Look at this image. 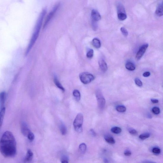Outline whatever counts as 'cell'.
<instances>
[{"label":"cell","mask_w":163,"mask_h":163,"mask_svg":"<svg viewBox=\"0 0 163 163\" xmlns=\"http://www.w3.org/2000/svg\"><path fill=\"white\" fill-rule=\"evenodd\" d=\"M151 101L154 104H156L159 102L158 100L156 99H151Z\"/></svg>","instance_id":"cell-37"},{"label":"cell","mask_w":163,"mask_h":163,"mask_svg":"<svg viewBox=\"0 0 163 163\" xmlns=\"http://www.w3.org/2000/svg\"><path fill=\"white\" fill-rule=\"evenodd\" d=\"M104 139L108 143L113 144L115 143V140L114 138L111 136H106L104 138Z\"/></svg>","instance_id":"cell-18"},{"label":"cell","mask_w":163,"mask_h":163,"mask_svg":"<svg viewBox=\"0 0 163 163\" xmlns=\"http://www.w3.org/2000/svg\"><path fill=\"white\" fill-rule=\"evenodd\" d=\"M83 120V116L81 113L78 114L75 119L73 125L75 130L78 132L81 133L83 131L82 125Z\"/></svg>","instance_id":"cell-3"},{"label":"cell","mask_w":163,"mask_h":163,"mask_svg":"<svg viewBox=\"0 0 163 163\" xmlns=\"http://www.w3.org/2000/svg\"><path fill=\"white\" fill-rule=\"evenodd\" d=\"M93 46L96 49H99L101 47V43L100 40L97 38L93 39L92 42Z\"/></svg>","instance_id":"cell-16"},{"label":"cell","mask_w":163,"mask_h":163,"mask_svg":"<svg viewBox=\"0 0 163 163\" xmlns=\"http://www.w3.org/2000/svg\"><path fill=\"white\" fill-rule=\"evenodd\" d=\"M27 137L29 140L31 141H33L35 139V135L31 131L28 133Z\"/></svg>","instance_id":"cell-26"},{"label":"cell","mask_w":163,"mask_h":163,"mask_svg":"<svg viewBox=\"0 0 163 163\" xmlns=\"http://www.w3.org/2000/svg\"><path fill=\"white\" fill-rule=\"evenodd\" d=\"M116 109L117 111L119 112H126V108L124 106H119L116 107Z\"/></svg>","instance_id":"cell-24"},{"label":"cell","mask_w":163,"mask_h":163,"mask_svg":"<svg viewBox=\"0 0 163 163\" xmlns=\"http://www.w3.org/2000/svg\"><path fill=\"white\" fill-rule=\"evenodd\" d=\"M94 51L92 49H90L87 53L86 56L89 58H91L93 56Z\"/></svg>","instance_id":"cell-27"},{"label":"cell","mask_w":163,"mask_h":163,"mask_svg":"<svg viewBox=\"0 0 163 163\" xmlns=\"http://www.w3.org/2000/svg\"><path fill=\"white\" fill-rule=\"evenodd\" d=\"M148 46L149 45L147 44L141 46L136 55V58L137 60H140L143 57Z\"/></svg>","instance_id":"cell-7"},{"label":"cell","mask_w":163,"mask_h":163,"mask_svg":"<svg viewBox=\"0 0 163 163\" xmlns=\"http://www.w3.org/2000/svg\"><path fill=\"white\" fill-rule=\"evenodd\" d=\"M135 83L139 87H141L143 85V83L140 80V79L138 78H136L135 79Z\"/></svg>","instance_id":"cell-30"},{"label":"cell","mask_w":163,"mask_h":163,"mask_svg":"<svg viewBox=\"0 0 163 163\" xmlns=\"http://www.w3.org/2000/svg\"><path fill=\"white\" fill-rule=\"evenodd\" d=\"M156 14L159 17H161L163 15V7L162 3L158 6L156 11Z\"/></svg>","instance_id":"cell-13"},{"label":"cell","mask_w":163,"mask_h":163,"mask_svg":"<svg viewBox=\"0 0 163 163\" xmlns=\"http://www.w3.org/2000/svg\"><path fill=\"white\" fill-rule=\"evenodd\" d=\"M60 6V3H58L54 7L52 11L47 15L46 18L43 25V28H45L47 26L49 23L54 17L57 11L59 9Z\"/></svg>","instance_id":"cell-6"},{"label":"cell","mask_w":163,"mask_h":163,"mask_svg":"<svg viewBox=\"0 0 163 163\" xmlns=\"http://www.w3.org/2000/svg\"><path fill=\"white\" fill-rule=\"evenodd\" d=\"M60 130L62 135H65L67 133V128L63 123H61L60 127Z\"/></svg>","instance_id":"cell-20"},{"label":"cell","mask_w":163,"mask_h":163,"mask_svg":"<svg viewBox=\"0 0 163 163\" xmlns=\"http://www.w3.org/2000/svg\"><path fill=\"white\" fill-rule=\"evenodd\" d=\"M79 149L80 152L82 154L85 153L87 149V146L84 143H82L79 146Z\"/></svg>","instance_id":"cell-22"},{"label":"cell","mask_w":163,"mask_h":163,"mask_svg":"<svg viewBox=\"0 0 163 163\" xmlns=\"http://www.w3.org/2000/svg\"><path fill=\"white\" fill-rule=\"evenodd\" d=\"M54 81L55 84L58 88L61 89L62 91L64 92L65 91V90L64 88L61 84V83L58 80V79L55 76L54 77Z\"/></svg>","instance_id":"cell-15"},{"label":"cell","mask_w":163,"mask_h":163,"mask_svg":"<svg viewBox=\"0 0 163 163\" xmlns=\"http://www.w3.org/2000/svg\"><path fill=\"white\" fill-rule=\"evenodd\" d=\"M124 154L125 156H129L131 155L132 153L130 151L128 150L125 152Z\"/></svg>","instance_id":"cell-34"},{"label":"cell","mask_w":163,"mask_h":163,"mask_svg":"<svg viewBox=\"0 0 163 163\" xmlns=\"http://www.w3.org/2000/svg\"><path fill=\"white\" fill-rule=\"evenodd\" d=\"M118 19L121 21H123L127 18V15L124 12H119L118 14Z\"/></svg>","instance_id":"cell-21"},{"label":"cell","mask_w":163,"mask_h":163,"mask_svg":"<svg viewBox=\"0 0 163 163\" xmlns=\"http://www.w3.org/2000/svg\"><path fill=\"white\" fill-rule=\"evenodd\" d=\"M120 31L122 33L123 35L125 37H127L128 35V32L126 29L123 27L120 28Z\"/></svg>","instance_id":"cell-28"},{"label":"cell","mask_w":163,"mask_h":163,"mask_svg":"<svg viewBox=\"0 0 163 163\" xmlns=\"http://www.w3.org/2000/svg\"><path fill=\"white\" fill-rule=\"evenodd\" d=\"M61 161L62 163H68L69 162L68 158L66 156H63L62 158V160Z\"/></svg>","instance_id":"cell-32"},{"label":"cell","mask_w":163,"mask_h":163,"mask_svg":"<svg viewBox=\"0 0 163 163\" xmlns=\"http://www.w3.org/2000/svg\"><path fill=\"white\" fill-rule=\"evenodd\" d=\"M81 82L84 84H87L93 81L95 78L92 74L88 72H82L79 75Z\"/></svg>","instance_id":"cell-4"},{"label":"cell","mask_w":163,"mask_h":163,"mask_svg":"<svg viewBox=\"0 0 163 163\" xmlns=\"http://www.w3.org/2000/svg\"><path fill=\"white\" fill-rule=\"evenodd\" d=\"M150 73L149 72H146L143 73V76L145 77H148L150 76Z\"/></svg>","instance_id":"cell-35"},{"label":"cell","mask_w":163,"mask_h":163,"mask_svg":"<svg viewBox=\"0 0 163 163\" xmlns=\"http://www.w3.org/2000/svg\"><path fill=\"white\" fill-rule=\"evenodd\" d=\"M99 63L100 69L103 72H106L107 70L108 67L105 61L101 58L99 60Z\"/></svg>","instance_id":"cell-9"},{"label":"cell","mask_w":163,"mask_h":163,"mask_svg":"<svg viewBox=\"0 0 163 163\" xmlns=\"http://www.w3.org/2000/svg\"><path fill=\"white\" fill-rule=\"evenodd\" d=\"M6 97V93L5 92H2L0 93V107L1 109L4 107V106L5 103Z\"/></svg>","instance_id":"cell-10"},{"label":"cell","mask_w":163,"mask_h":163,"mask_svg":"<svg viewBox=\"0 0 163 163\" xmlns=\"http://www.w3.org/2000/svg\"><path fill=\"white\" fill-rule=\"evenodd\" d=\"M125 66H126V68L129 70L133 71L135 69V65L131 62H128Z\"/></svg>","instance_id":"cell-17"},{"label":"cell","mask_w":163,"mask_h":163,"mask_svg":"<svg viewBox=\"0 0 163 163\" xmlns=\"http://www.w3.org/2000/svg\"><path fill=\"white\" fill-rule=\"evenodd\" d=\"M21 131L23 134L25 136H27L28 133L30 132V131L28 128L27 125L24 123H23L22 124L21 126Z\"/></svg>","instance_id":"cell-12"},{"label":"cell","mask_w":163,"mask_h":163,"mask_svg":"<svg viewBox=\"0 0 163 163\" xmlns=\"http://www.w3.org/2000/svg\"><path fill=\"white\" fill-rule=\"evenodd\" d=\"M46 14V10L44 9L41 12L39 17L38 19L35 29L34 32L33 33L32 38L29 43L26 52V55H27L30 51L33 45L38 38L41 28L42 25L43 20Z\"/></svg>","instance_id":"cell-2"},{"label":"cell","mask_w":163,"mask_h":163,"mask_svg":"<svg viewBox=\"0 0 163 163\" xmlns=\"http://www.w3.org/2000/svg\"><path fill=\"white\" fill-rule=\"evenodd\" d=\"M73 93L74 96L77 101H78L80 99L81 94L80 92L78 90H74L73 91Z\"/></svg>","instance_id":"cell-19"},{"label":"cell","mask_w":163,"mask_h":163,"mask_svg":"<svg viewBox=\"0 0 163 163\" xmlns=\"http://www.w3.org/2000/svg\"><path fill=\"white\" fill-rule=\"evenodd\" d=\"M92 21L97 22L101 19V16L96 10L93 9L91 12Z\"/></svg>","instance_id":"cell-8"},{"label":"cell","mask_w":163,"mask_h":163,"mask_svg":"<svg viewBox=\"0 0 163 163\" xmlns=\"http://www.w3.org/2000/svg\"><path fill=\"white\" fill-rule=\"evenodd\" d=\"M150 136L149 133H144L142 134L139 136L140 138L142 140H144L148 138Z\"/></svg>","instance_id":"cell-25"},{"label":"cell","mask_w":163,"mask_h":163,"mask_svg":"<svg viewBox=\"0 0 163 163\" xmlns=\"http://www.w3.org/2000/svg\"><path fill=\"white\" fill-rule=\"evenodd\" d=\"M129 132L132 135H136L137 133V131L135 129H129Z\"/></svg>","instance_id":"cell-33"},{"label":"cell","mask_w":163,"mask_h":163,"mask_svg":"<svg viewBox=\"0 0 163 163\" xmlns=\"http://www.w3.org/2000/svg\"><path fill=\"white\" fill-rule=\"evenodd\" d=\"M152 111L153 113L155 114H158L160 113V109L158 107H154L152 108Z\"/></svg>","instance_id":"cell-29"},{"label":"cell","mask_w":163,"mask_h":163,"mask_svg":"<svg viewBox=\"0 0 163 163\" xmlns=\"http://www.w3.org/2000/svg\"><path fill=\"white\" fill-rule=\"evenodd\" d=\"M111 131L114 133L119 134L122 132V129L120 127H115L112 128Z\"/></svg>","instance_id":"cell-23"},{"label":"cell","mask_w":163,"mask_h":163,"mask_svg":"<svg viewBox=\"0 0 163 163\" xmlns=\"http://www.w3.org/2000/svg\"><path fill=\"white\" fill-rule=\"evenodd\" d=\"M6 112V108L4 107L0 111V128L1 127Z\"/></svg>","instance_id":"cell-14"},{"label":"cell","mask_w":163,"mask_h":163,"mask_svg":"<svg viewBox=\"0 0 163 163\" xmlns=\"http://www.w3.org/2000/svg\"><path fill=\"white\" fill-rule=\"evenodd\" d=\"M90 132L91 133V134L94 136H95L96 135V133L95 131L93 130V129H91L90 130Z\"/></svg>","instance_id":"cell-36"},{"label":"cell","mask_w":163,"mask_h":163,"mask_svg":"<svg viewBox=\"0 0 163 163\" xmlns=\"http://www.w3.org/2000/svg\"><path fill=\"white\" fill-rule=\"evenodd\" d=\"M99 107L100 109H103L105 106L106 101L104 98L101 91L97 90L96 92Z\"/></svg>","instance_id":"cell-5"},{"label":"cell","mask_w":163,"mask_h":163,"mask_svg":"<svg viewBox=\"0 0 163 163\" xmlns=\"http://www.w3.org/2000/svg\"><path fill=\"white\" fill-rule=\"evenodd\" d=\"M33 157V153L31 150L29 149L28 150L26 155L25 158L24 162H31Z\"/></svg>","instance_id":"cell-11"},{"label":"cell","mask_w":163,"mask_h":163,"mask_svg":"<svg viewBox=\"0 0 163 163\" xmlns=\"http://www.w3.org/2000/svg\"><path fill=\"white\" fill-rule=\"evenodd\" d=\"M0 152L6 158L12 157L16 155V141L11 132L6 131L3 134L0 140Z\"/></svg>","instance_id":"cell-1"},{"label":"cell","mask_w":163,"mask_h":163,"mask_svg":"<svg viewBox=\"0 0 163 163\" xmlns=\"http://www.w3.org/2000/svg\"><path fill=\"white\" fill-rule=\"evenodd\" d=\"M152 151L154 154H159L161 153V150L158 148H154L153 149Z\"/></svg>","instance_id":"cell-31"}]
</instances>
